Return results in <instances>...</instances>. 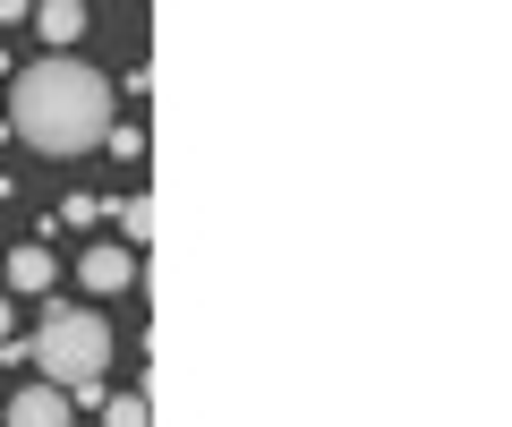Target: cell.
<instances>
[{
    "mask_svg": "<svg viewBox=\"0 0 512 427\" xmlns=\"http://www.w3.org/2000/svg\"><path fill=\"white\" fill-rule=\"evenodd\" d=\"M9 129L26 137L35 154H86L111 137V77L86 69V60L52 52V60H26L9 77Z\"/></svg>",
    "mask_w": 512,
    "mask_h": 427,
    "instance_id": "1",
    "label": "cell"
},
{
    "mask_svg": "<svg viewBox=\"0 0 512 427\" xmlns=\"http://www.w3.org/2000/svg\"><path fill=\"white\" fill-rule=\"evenodd\" d=\"M26 359H35V385H60V393H77V385H103V368H111V325L94 308H60V316H43V334L26 342Z\"/></svg>",
    "mask_w": 512,
    "mask_h": 427,
    "instance_id": "2",
    "label": "cell"
},
{
    "mask_svg": "<svg viewBox=\"0 0 512 427\" xmlns=\"http://www.w3.org/2000/svg\"><path fill=\"white\" fill-rule=\"evenodd\" d=\"M77 282H86V291H128V282H137V248H120V240H94L86 248V265H77Z\"/></svg>",
    "mask_w": 512,
    "mask_h": 427,
    "instance_id": "3",
    "label": "cell"
},
{
    "mask_svg": "<svg viewBox=\"0 0 512 427\" xmlns=\"http://www.w3.org/2000/svg\"><path fill=\"white\" fill-rule=\"evenodd\" d=\"M69 419H77V410H69V393H60V385H26L18 402L0 410V427H69Z\"/></svg>",
    "mask_w": 512,
    "mask_h": 427,
    "instance_id": "4",
    "label": "cell"
},
{
    "mask_svg": "<svg viewBox=\"0 0 512 427\" xmlns=\"http://www.w3.org/2000/svg\"><path fill=\"white\" fill-rule=\"evenodd\" d=\"M52 274H60V265H52V248H43V240L9 248V291H18V299H43V291H52Z\"/></svg>",
    "mask_w": 512,
    "mask_h": 427,
    "instance_id": "5",
    "label": "cell"
},
{
    "mask_svg": "<svg viewBox=\"0 0 512 427\" xmlns=\"http://www.w3.org/2000/svg\"><path fill=\"white\" fill-rule=\"evenodd\" d=\"M35 35L43 43H77V35H86V9H77V0H43V9H35Z\"/></svg>",
    "mask_w": 512,
    "mask_h": 427,
    "instance_id": "6",
    "label": "cell"
},
{
    "mask_svg": "<svg viewBox=\"0 0 512 427\" xmlns=\"http://www.w3.org/2000/svg\"><path fill=\"white\" fill-rule=\"evenodd\" d=\"M103 427H154V402H146V393H111V402H103Z\"/></svg>",
    "mask_w": 512,
    "mask_h": 427,
    "instance_id": "7",
    "label": "cell"
},
{
    "mask_svg": "<svg viewBox=\"0 0 512 427\" xmlns=\"http://www.w3.org/2000/svg\"><path fill=\"white\" fill-rule=\"evenodd\" d=\"M120 231H128V240H154V197H128V205H120ZM128 240H120V248H128Z\"/></svg>",
    "mask_w": 512,
    "mask_h": 427,
    "instance_id": "8",
    "label": "cell"
},
{
    "mask_svg": "<svg viewBox=\"0 0 512 427\" xmlns=\"http://www.w3.org/2000/svg\"><path fill=\"white\" fill-rule=\"evenodd\" d=\"M60 223L86 231V223H103V205H94V197H69V205H60Z\"/></svg>",
    "mask_w": 512,
    "mask_h": 427,
    "instance_id": "9",
    "label": "cell"
},
{
    "mask_svg": "<svg viewBox=\"0 0 512 427\" xmlns=\"http://www.w3.org/2000/svg\"><path fill=\"white\" fill-rule=\"evenodd\" d=\"M9 325H18V316H9V299H0V342H18V334H9Z\"/></svg>",
    "mask_w": 512,
    "mask_h": 427,
    "instance_id": "10",
    "label": "cell"
}]
</instances>
